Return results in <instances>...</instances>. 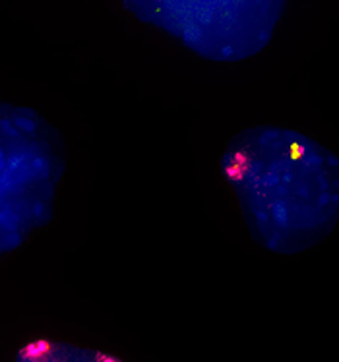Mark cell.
<instances>
[{"label": "cell", "instance_id": "6da1fadb", "mask_svg": "<svg viewBox=\"0 0 339 362\" xmlns=\"http://www.w3.org/2000/svg\"><path fill=\"white\" fill-rule=\"evenodd\" d=\"M219 170L264 250L302 254L339 227V156L309 134L281 124L243 128L223 149Z\"/></svg>", "mask_w": 339, "mask_h": 362}, {"label": "cell", "instance_id": "7a4b0ae2", "mask_svg": "<svg viewBox=\"0 0 339 362\" xmlns=\"http://www.w3.org/2000/svg\"><path fill=\"white\" fill-rule=\"evenodd\" d=\"M64 170L59 130L35 109L0 99V258L51 223Z\"/></svg>", "mask_w": 339, "mask_h": 362}, {"label": "cell", "instance_id": "3957f363", "mask_svg": "<svg viewBox=\"0 0 339 362\" xmlns=\"http://www.w3.org/2000/svg\"><path fill=\"white\" fill-rule=\"evenodd\" d=\"M134 20L161 31L186 51L214 64L254 59L272 43L283 0H125Z\"/></svg>", "mask_w": 339, "mask_h": 362}, {"label": "cell", "instance_id": "277c9868", "mask_svg": "<svg viewBox=\"0 0 339 362\" xmlns=\"http://www.w3.org/2000/svg\"><path fill=\"white\" fill-rule=\"evenodd\" d=\"M16 362H125L99 349L81 347L68 341L31 339L16 353Z\"/></svg>", "mask_w": 339, "mask_h": 362}]
</instances>
